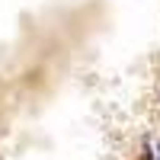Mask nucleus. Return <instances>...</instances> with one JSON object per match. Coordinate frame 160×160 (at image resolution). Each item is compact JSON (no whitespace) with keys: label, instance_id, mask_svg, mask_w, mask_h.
I'll use <instances>...</instances> for the list:
<instances>
[]
</instances>
